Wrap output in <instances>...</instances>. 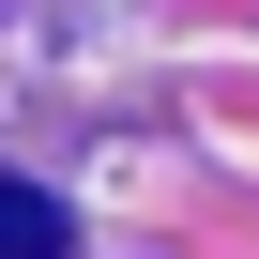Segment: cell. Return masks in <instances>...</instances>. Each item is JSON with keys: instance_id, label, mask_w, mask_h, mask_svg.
<instances>
[{"instance_id": "6da1fadb", "label": "cell", "mask_w": 259, "mask_h": 259, "mask_svg": "<svg viewBox=\"0 0 259 259\" xmlns=\"http://www.w3.org/2000/svg\"><path fill=\"white\" fill-rule=\"evenodd\" d=\"M0 259H76V213L46 183H16V168H0Z\"/></svg>"}]
</instances>
